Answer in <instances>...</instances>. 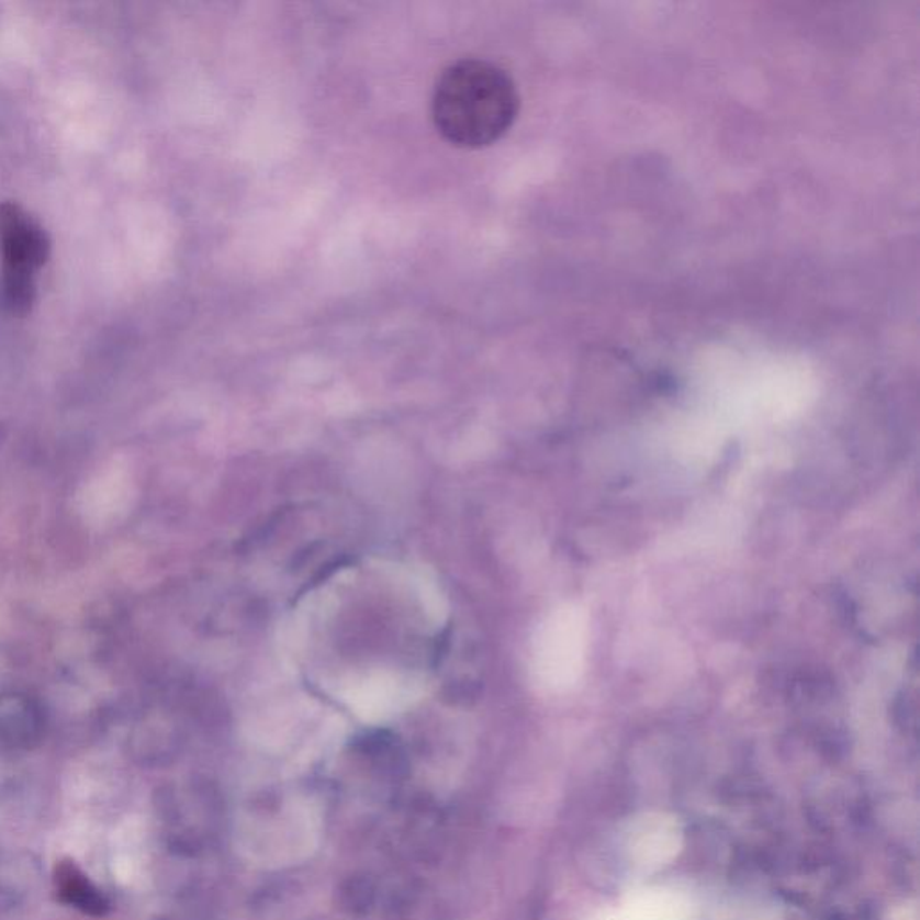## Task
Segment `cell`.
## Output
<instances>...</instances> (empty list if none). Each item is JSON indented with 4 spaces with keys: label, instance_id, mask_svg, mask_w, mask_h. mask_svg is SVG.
Returning <instances> with one entry per match:
<instances>
[{
    "label": "cell",
    "instance_id": "cell-1",
    "mask_svg": "<svg viewBox=\"0 0 920 920\" xmlns=\"http://www.w3.org/2000/svg\"><path fill=\"white\" fill-rule=\"evenodd\" d=\"M520 112V94L504 69L464 58L448 65L434 87L431 120L457 148H485L501 141Z\"/></svg>",
    "mask_w": 920,
    "mask_h": 920
},
{
    "label": "cell",
    "instance_id": "cell-2",
    "mask_svg": "<svg viewBox=\"0 0 920 920\" xmlns=\"http://www.w3.org/2000/svg\"><path fill=\"white\" fill-rule=\"evenodd\" d=\"M0 250L4 276H35L51 253V242L42 228L16 203L0 205Z\"/></svg>",
    "mask_w": 920,
    "mask_h": 920
},
{
    "label": "cell",
    "instance_id": "cell-3",
    "mask_svg": "<svg viewBox=\"0 0 920 920\" xmlns=\"http://www.w3.org/2000/svg\"><path fill=\"white\" fill-rule=\"evenodd\" d=\"M682 846V831L673 818L648 817L635 827L629 840L631 860L653 871L673 860Z\"/></svg>",
    "mask_w": 920,
    "mask_h": 920
},
{
    "label": "cell",
    "instance_id": "cell-4",
    "mask_svg": "<svg viewBox=\"0 0 920 920\" xmlns=\"http://www.w3.org/2000/svg\"><path fill=\"white\" fill-rule=\"evenodd\" d=\"M620 913L626 920H693L694 906L682 891L649 886L631 891Z\"/></svg>",
    "mask_w": 920,
    "mask_h": 920
},
{
    "label": "cell",
    "instance_id": "cell-5",
    "mask_svg": "<svg viewBox=\"0 0 920 920\" xmlns=\"http://www.w3.org/2000/svg\"><path fill=\"white\" fill-rule=\"evenodd\" d=\"M44 714L35 699L24 694L0 696V744L10 748L31 747L41 738Z\"/></svg>",
    "mask_w": 920,
    "mask_h": 920
},
{
    "label": "cell",
    "instance_id": "cell-6",
    "mask_svg": "<svg viewBox=\"0 0 920 920\" xmlns=\"http://www.w3.org/2000/svg\"><path fill=\"white\" fill-rule=\"evenodd\" d=\"M55 885L61 902L87 916L103 917L109 911V900L72 861H61L56 865Z\"/></svg>",
    "mask_w": 920,
    "mask_h": 920
},
{
    "label": "cell",
    "instance_id": "cell-7",
    "mask_svg": "<svg viewBox=\"0 0 920 920\" xmlns=\"http://www.w3.org/2000/svg\"><path fill=\"white\" fill-rule=\"evenodd\" d=\"M586 920H626L622 917V913L615 910H601L595 911L594 916H590Z\"/></svg>",
    "mask_w": 920,
    "mask_h": 920
}]
</instances>
